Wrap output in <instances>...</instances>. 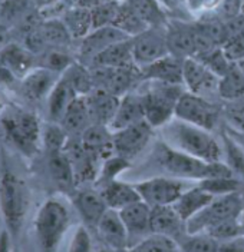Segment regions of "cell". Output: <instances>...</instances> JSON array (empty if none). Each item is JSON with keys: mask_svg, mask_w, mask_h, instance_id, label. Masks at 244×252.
Returning a JSON list of instances; mask_svg holds the SVG:
<instances>
[{"mask_svg": "<svg viewBox=\"0 0 244 252\" xmlns=\"http://www.w3.org/2000/svg\"><path fill=\"white\" fill-rule=\"evenodd\" d=\"M161 142L175 151L209 163L223 162V145L209 129L191 125L174 116L161 127Z\"/></svg>", "mask_w": 244, "mask_h": 252, "instance_id": "cell-1", "label": "cell"}, {"mask_svg": "<svg viewBox=\"0 0 244 252\" xmlns=\"http://www.w3.org/2000/svg\"><path fill=\"white\" fill-rule=\"evenodd\" d=\"M0 215L4 226L16 245L29 209V190L25 181L7 162L4 151H0Z\"/></svg>", "mask_w": 244, "mask_h": 252, "instance_id": "cell-2", "label": "cell"}, {"mask_svg": "<svg viewBox=\"0 0 244 252\" xmlns=\"http://www.w3.org/2000/svg\"><path fill=\"white\" fill-rule=\"evenodd\" d=\"M155 160L168 176L178 179L203 181L207 178L234 176L224 162L209 163L201 159L175 151L161 142L155 151Z\"/></svg>", "mask_w": 244, "mask_h": 252, "instance_id": "cell-3", "label": "cell"}, {"mask_svg": "<svg viewBox=\"0 0 244 252\" xmlns=\"http://www.w3.org/2000/svg\"><path fill=\"white\" fill-rule=\"evenodd\" d=\"M184 91L182 85L144 79V83L138 88V94L144 105L146 122L154 129L163 127L170 122L174 118L177 102Z\"/></svg>", "mask_w": 244, "mask_h": 252, "instance_id": "cell-4", "label": "cell"}, {"mask_svg": "<svg viewBox=\"0 0 244 252\" xmlns=\"http://www.w3.org/2000/svg\"><path fill=\"white\" fill-rule=\"evenodd\" d=\"M70 223L69 211L59 199H46L35 217V234L40 252H56Z\"/></svg>", "mask_w": 244, "mask_h": 252, "instance_id": "cell-5", "label": "cell"}, {"mask_svg": "<svg viewBox=\"0 0 244 252\" xmlns=\"http://www.w3.org/2000/svg\"><path fill=\"white\" fill-rule=\"evenodd\" d=\"M243 212V199L239 192L215 196L203 211L185 222V234H206L212 225L230 218H240Z\"/></svg>", "mask_w": 244, "mask_h": 252, "instance_id": "cell-6", "label": "cell"}, {"mask_svg": "<svg viewBox=\"0 0 244 252\" xmlns=\"http://www.w3.org/2000/svg\"><path fill=\"white\" fill-rule=\"evenodd\" d=\"M1 125L6 136L22 154L32 157L37 152L39 142L42 139V127L35 113L23 110L6 113L1 118Z\"/></svg>", "mask_w": 244, "mask_h": 252, "instance_id": "cell-7", "label": "cell"}, {"mask_svg": "<svg viewBox=\"0 0 244 252\" xmlns=\"http://www.w3.org/2000/svg\"><path fill=\"white\" fill-rule=\"evenodd\" d=\"M175 118L191 125L214 130L220 119V110L207 97L184 91L175 106Z\"/></svg>", "mask_w": 244, "mask_h": 252, "instance_id": "cell-8", "label": "cell"}, {"mask_svg": "<svg viewBox=\"0 0 244 252\" xmlns=\"http://www.w3.org/2000/svg\"><path fill=\"white\" fill-rule=\"evenodd\" d=\"M141 199L151 208L173 205L185 189L190 188L184 179L173 176H155L135 184Z\"/></svg>", "mask_w": 244, "mask_h": 252, "instance_id": "cell-9", "label": "cell"}, {"mask_svg": "<svg viewBox=\"0 0 244 252\" xmlns=\"http://www.w3.org/2000/svg\"><path fill=\"white\" fill-rule=\"evenodd\" d=\"M131 46H132L134 63L139 69L145 67L170 53L167 34H164L157 28L146 29L142 33L131 37Z\"/></svg>", "mask_w": 244, "mask_h": 252, "instance_id": "cell-10", "label": "cell"}, {"mask_svg": "<svg viewBox=\"0 0 244 252\" xmlns=\"http://www.w3.org/2000/svg\"><path fill=\"white\" fill-rule=\"evenodd\" d=\"M152 135H154V127L145 119L128 127L116 130L114 132L115 155L131 162L148 146Z\"/></svg>", "mask_w": 244, "mask_h": 252, "instance_id": "cell-11", "label": "cell"}, {"mask_svg": "<svg viewBox=\"0 0 244 252\" xmlns=\"http://www.w3.org/2000/svg\"><path fill=\"white\" fill-rule=\"evenodd\" d=\"M182 80L185 91L191 94L207 96V94H218V80L220 78L212 73L211 70L195 58L184 59L182 66Z\"/></svg>", "mask_w": 244, "mask_h": 252, "instance_id": "cell-12", "label": "cell"}, {"mask_svg": "<svg viewBox=\"0 0 244 252\" xmlns=\"http://www.w3.org/2000/svg\"><path fill=\"white\" fill-rule=\"evenodd\" d=\"M99 239L106 248L116 252H124L130 248V238L119 211L108 208L97 226Z\"/></svg>", "mask_w": 244, "mask_h": 252, "instance_id": "cell-13", "label": "cell"}, {"mask_svg": "<svg viewBox=\"0 0 244 252\" xmlns=\"http://www.w3.org/2000/svg\"><path fill=\"white\" fill-rule=\"evenodd\" d=\"M72 204L76 208L85 226H91L95 229L104 214L108 211V205L105 202L101 190L98 192L95 189L85 188L73 190Z\"/></svg>", "mask_w": 244, "mask_h": 252, "instance_id": "cell-14", "label": "cell"}, {"mask_svg": "<svg viewBox=\"0 0 244 252\" xmlns=\"http://www.w3.org/2000/svg\"><path fill=\"white\" fill-rule=\"evenodd\" d=\"M119 215L127 228L130 242L132 241L131 247L151 234V206L144 201H138L125 206L119 211Z\"/></svg>", "mask_w": 244, "mask_h": 252, "instance_id": "cell-15", "label": "cell"}, {"mask_svg": "<svg viewBox=\"0 0 244 252\" xmlns=\"http://www.w3.org/2000/svg\"><path fill=\"white\" fill-rule=\"evenodd\" d=\"M128 39H131L130 36L114 25L94 29L82 39L81 50H79L81 58L92 61L102 50Z\"/></svg>", "mask_w": 244, "mask_h": 252, "instance_id": "cell-16", "label": "cell"}, {"mask_svg": "<svg viewBox=\"0 0 244 252\" xmlns=\"http://www.w3.org/2000/svg\"><path fill=\"white\" fill-rule=\"evenodd\" d=\"M81 143L83 148L97 157L101 162L115 155L114 132L106 125L94 124L82 132Z\"/></svg>", "mask_w": 244, "mask_h": 252, "instance_id": "cell-17", "label": "cell"}, {"mask_svg": "<svg viewBox=\"0 0 244 252\" xmlns=\"http://www.w3.org/2000/svg\"><path fill=\"white\" fill-rule=\"evenodd\" d=\"M144 119H145V113H144V105H142L141 96L138 92H128L121 96L114 118L109 122L108 127L112 132H116L119 129L128 127Z\"/></svg>", "mask_w": 244, "mask_h": 252, "instance_id": "cell-18", "label": "cell"}, {"mask_svg": "<svg viewBox=\"0 0 244 252\" xmlns=\"http://www.w3.org/2000/svg\"><path fill=\"white\" fill-rule=\"evenodd\" d=\"M151 234H161L177 241L185 234V222L173 205L154 206L151 208Z\"/></svg>", "mask_w": 244, "mask_h": 252, "instance_id": "cell-19", "label": "cell"}, {"mask_svg": "<svg viewBox=\"0 0 244 252\" xmlns=\"http://www.w3.org/2000/svg\"><path fill=\"white\" fill-rule=\"evenodd\" d=\"M182 66H184V59L168 53L167 56H164L161 59L142 67L141 73H142V79L158 80V82L184 86Z\"/></svg>", "mask_w": 244, "mask_h": 252, "instance_id": "cell-20", "label": "cell"}, {"mask_svg": "<svg viewBox=\"0 0 244 252\" xmlns=\"http://www.w3.org/2000/svg\"><path fill=\"white\" fill-rule=\"evenodd\" d=\"M0 63L6 66L15 78L23 79L37 66V59L26 46L10 43L0 50Z\"/></svg>", "mask_w": 244, "mask_h": 252, "instance_id": "cell-21", "label": "cell"}, {"mask_svg": "<svg viewBox=\"0 0 244 252\" xmlns=\"http://www.w3.org/2000/svg\"><path fill=\"white\" fill-rule=\"evenodd\" d=\"M59 78L61 75L45 67L36 66L22 79V92L31 100H40L43 97H48Z\"/></svg>", "mask_w": 244, "mask_h": 252, "instance_id": "cell-22", "label": "cell"}, {"mask_svg": "<svg viewBox=\"0 0 244 252\" xmlns=\"http://www.w3.org/2000/svg\"><path fill=\"white\" fill-rule=\"evenodd\" d=\"M86 97L89 102L94 124L109 125L114 118L115 110L118 108L121 96H116L104 88H95L91 94H86Z\"/></svg>", "mask_w": 244, "mask_h": 252, "instance_id": "cell-23", "label": "cell"}, {"mask_svg": "<svg viewBox=\"0 0 244 252\" xmlns=\"http://www.w3.org/2000/svg\"><path fill=\"white\" fill-rule=\"evenodd\" d=\"M48 169L53 184L61 189L62 192L73 193V189L76 187L73 163L70 158L65 152H55L49 154Z\"/></svg>", "mask_w": 244, "mask_h": 252, "instance_id": "cell-24", "label": "cell"}, {"mask_svg": "<svg viewBox=\"0 0 244 252\" xmlns=\"http://www.w3.org/2000/svg\"><path fill=\"white\" fill-rule=\"evenodd\" d=\"M167 43L170 53L181 58H194L195 55V29L190 25H173L167 31Z\"/></svg>", "mask_w": 244, "mask_h": 252, "instance_id": "cell-25", "label": "cell"}, {"mask_svg": "<svg viewBox=\"0 0 244 252\" xmlns=\"http://www.w3.org/2000/svg\"><path fill=\"white\" fill-rule=\"evenodd\" d=\"M214 199L211 193L201 188V187H190L185 189L178 199L173 204L174 209L178 212L181 220L184 222L190 220L195 217L200 211H203L207 205Z\"/></svg>", "mask_w": 244, "mask_h": 252, "instance_id": "cell-26", "label": "cell"}, {"mask_svg": "<svg viewBox=\"0 0 244 252\" xmlns=\"http://www.w3.org/2000/svg\"><path fill=\"white\" fill-rule=\"evenodd\" d=\"M101 193L108 205V208L115 209V211H121L128 205L142 201L135 188V184H127L118 179L101 187Z\"/></svg>", "mask_w": 244, "mask_h": 252, "instance_id": "cell-27", "label": "cell"}, {"mask_svg": "<svg viewBox=\"0 0 244 252\" xmlns=\"http://www.w3.org/2000/svg\"><path fill=\"white\" fill-rule=\"evenodd\" d=\"M61 125L65 127L66 132L72 133H82L85 129L94 125L92 113L86 96H76L70 102L62 118Z\"/></svg>", "mask_w": 244, "mask_h": 252, "instance_id": "cell-28", "label": "cell"}, {"mask_svg": "<svg viewBox=\"0 0 244 252\" xmlns=\"http://www.w3.org/2000/svg\"><path fill=\"white\" fill-rule=\"evenodd\" d=\"M135 64L132 59V46L131 39L119 42L116 45H112L108 49L102 50L91 61V69L95 67H106V69H116Z\"/></svg>", "mask_w": 244, "mask_h": 252, "instance_id": "cell-29", "label": "cell"}, {"mask_svg": "<svg viewBox=\"0 0 244 252\" xmlns=\"http://www.w3.org/2000/svg\"><path fill=\"white\" fill-rule=\"evenodd\" d=\"M78 94L64 76H61L48 96V112L52 122L61 124L68 106Z\"/></svg>", "mask_w": 244, "mask_h": 252, "instance_id": "cell-30", "label": "cell"}, {"mask_svg": "<svg viewBox=\"0 0 244 252\" xmlns=\"http://www.w3.org/2000/svg\"><path fill=\"white\" fill-rule=\"evenodd\" d=\"M218 96L226 102H234L244 97V72L237 63L218 80Z\"/></svg>", "mask_w": 244, "mask_h": 252, "instance_id": "cell-31", "label": "cell"}, {"mask_svg": "<svg viewBox=\"0 0 244 252\" xmlns=\"http://www.w3.org/2000/svg\"><path fill=\"white\" fill-rule=\"evenodd\" d=\"M64 23L66 25L72 39H83L89 32L94 29L92 12L89 7L73 6L65 12Z\"/></svg>", "mask_w": 244, "mask_h": 252, "instance_id": "cell-32", "label": "cell"}, {"mask_svg": "<svg viewBox=\"0 0 244 252\" xmlns=\"http://www.w3.org/2000/svg\"><path fill=\"white\" fill-rule=\"evenodd\" d=\"M62 76L70 83L78 96H86L95 89V80L92 72L82 63H72Z\"/></svg>", "mask_w": 244, "mask_h": 252, "instance_id": "cell-33", "label": "cell"}, {"mask_svg": "<svg viewBox=\"0 0 244 252\" xmlns=\"http://www.w3.org/2000/svg\"><path fill=\"white\" fill-rule=\"evenodd\" d=\"M39 31L42 33L46 45L50 47H65L70 43L72 36L68 31L64 20L59 19H48L45 22H40Z\"/></svg>", "mask_w": 244, "mask_h": 252, "instance_id": "cell-34", "label": "cell"}, {"mask_svg": "<svg viewBox=\"0 0 244 252\" xmlns=\"http://www.w3.org/2000/svg\"><path fill=\"white\" fill-rule=\"evenodd\" d=\"M223 162L236 176L244 178V148L237 141H234L228 133H223Z\"/></svg>", "mask_w": 244, "mask_h": 252, "instance_id": "cell-35", "label": "cell"}, {"mask_svg": "<svg viewBox=\"0 0 244 252\" xmlns=\"http://www.w3.org/2000/svg\"><path fill=\"white\" fill-rule=\"evenodd\" d=\"M114 26L125 32L130 37H134L148 29L145 22L139 17V15L135 12V9L131 4H125V6L119 4V10L115 17Z\"/></svg>", "mask_w": 244, "mask_h": 252, "instance_id": "cell-36", "label": "cell"}, {"mask_svg": "<svg viewBox=\"0 0 244 252\" xmlns=\"http://www.w3.org/2000/svg\"><path fill=\"white\" fill-rule=\"evenodd\" d=\"M72 63H73L72 58L68 53H65L62 49L50 47V49H46L42 52V56L37 61V66L49 69L62 76Z\"/></svg>", "mask_w": 244, "mask_h": 252, "instance_id": "cell-37", "label": "cell"}, {"mask_svg": "<svg viewBox=\"0 0 244 252\" xmlns=\"http://www.w3.org/2000/svg\"><path fill=\"white\" fill-rule=\"evenodd\" d=\"M130 250L134 252H178L175 239L161 234H149Z\"/></svg>", "mask_w": 244, "mask_h": 252, "instance_id": "cell-38", "label": "cell"}, {"mask_svg": "<svg viewBox=\"0 0 244 252\" xmlns=\"http://www.w3.org/2000/svg\"><path fill=\"white\" fill-rule=\"evenodd\" d=\"M131 166L130 160L124 159V158L118 157V155H112V157L106 158L105 160H102L101 163V169H99V175H98L97 184L104 187L105 184H109L115 181L121 173L125 169H128Z\"/></svg>", "mask_w": 244, "mask_h": 252, "instance_id": "cell-39", "label": "cell"}, {"mask_svg": "<svg viewBox=\"0 0 244 252\" xmlns=\"http://www.w3.org/2000/svg\"><path fill=\"white\" fill-rule=\"evenodd\" d=\"M42 141L49 154L62 152L68 146V132L62 125L52 122L42 130Z\"/></svg>", "mask_w": 244, "mask_h": 252, "instance_id": "cell-40", "label": "cell"}, {"mask_svg": "<svg viewBox=\"0 0 244 252\" xmlns=\"http://www.w3.org/2000/svg\"><path fill=\"white\" fill-rule=\"evenodd\" d=\"M182 252H218V241L209 234H184Z\"/></svg>", "mask_w": 244, "mask_h": 252, "instance_id": "cell-41", "label": "cell"}, {"mask_svg": "<svg viewBox=\"0 0 244 252\" xmlns=\"http://www.w3.org/2000/svg\"><path fill=\"white\" fill-rule=\"evenodd\" d=\"M198 187L211 193L212 196H221L237 192L239 189V181L234 176H220V178H207L203 181H198Z\"/></svg>", "mask_w": 244, "mask_h": 252, "instance_id": "cell-42", "label": "cell"}, {"mask_svg": "<svg viewBox=\"0 0 244 252\" xmlns=\"http://www.w3.org/2000/svg\"><path fill=\"white\" fill-rule=\"evenodd\" d=\"M118 10H119V4L115 0H106V1H102L97 6H94L91 9L94 29L114 25L115 17L118 15Z\"/></svg>", "mask_w": 244, "mask_h": 252, "instance_id": "cell-43", "label": "cell"}, {"mask_svg": "<svg viewBox=\"0 0 244 252\" xmlns=\"http://www.w3.org/2000/svg\"><path fill=\"white\" fill-rule=\"evenodd\" d=\"M206 234L212 236L218 242H223V241L230 239V238L242 235V217L221 220V222L210 226Z\"/></svg>", "mask_w": 244, "mask_h": 252, "instance_id": "cell-44", "label": "cell"}, {"mask_svg": "<svg viewBox=\"0 0 244 252\" xmlns=\"http://www.w3.org/2000/svg\"><path fill=\"white\" fill-rule=\"evenodd\" d=\"M197 25L217 46H223L224 42L228 39L227 25L220 17H209V19H206Z\"/></svg>", "mask_w": 244, "mask_h": 252, "instance_id": "cell-45", "label": "cell"}, {"mask_svg": "<svg viewBox=\"0 0 244 252\" xmlns=\"http://www.w3.org/2000/svg\"><path fill=\"white\" fill-rule=\"evenodd\" d=\"M131 6L146 25H158V22L164 17L163 12H160L154 0H135V3H132Z\"/></svg>", "mask_w": 244, "mask_h": 252, "instance_id": "cell-46", "label": "cell"}, {"mask_svg": "<svg viewBox=\"0 0 244 252\" xmlns=\"http://www.w3.org/2000/svg\"><path fill=\"white\" fill-rule=\"evenodd\" d=\"M223 115L228 125L233 129L239 132H244V97L240 100L228 102Z\"/></svg>", "mask_w": 244, "mask_h": 252, "instance_id": "cell-47", "label": "cell"}, {"mask_svg": "<svg viewBox=\"0 0 244 252\" xmlns=\"http://www.w3.org/2000/svg\"><path fill=\"white\" fill-rule=\"evenodd\" d=\"M68 252H92V238L85 225H79L75 229Z\"/></svg>", "mask_w": 244, "mask_h": 252, "instance_id": "cell-48", "label": "cell"}, {"mask_svg": "<svg viewBox=\"0 0 244 252\" xmlns=\"http://www.w3.org/2000/svg\"><path fill=\"white\" fill-rule=\"evenodd\" d=\"M226 58L231 63H240L244 61V36H228V39L221 46Z\"/></svg>", "mask_w": 244, "mask_h": 252, "instance_id": "cell-49", "label": "cell"}, {"mask_svg": "<svg viewBox=\"0 0 244 252\" xmlns=\"http://www.w3.org/2000/svg\"><path fill=\"white\" fill-rule=\"evenodd\" d=\"M26 10V0H6L1 7V15L6 19H15Z\"/></svg>", "mask_w": 244, "mask_h": 252, "instance_id": "cell-50", "label": "cell"}, {"mask_svg": "<svg viewBox=\"0 0 244 252\" xmlns=\"http://www.w3.org/2000/svg\"><path fill=\"white\" fill-rule=\"evenodd\" d=\"M218 252H244V235H237L234 238L218 242Z\"/></svg>", "mask_w": 244, "mask_h": 252, "instance_id": "cell-51", "label": "cell"}, {"mask_svg": "<svg viewBox=\"0 0 244 252\" xmlns=\"http://www.w3.org/2000/svg\"><path fill=\"white\" fill-rule=\"evenodd\" d=\"M244 0H223L221 1V10L223 15L227 17L228 20L242 15Z\"/></svg>", "mask_w": 244, "mask_h": 252, "instance_id": "cell-52", "label": "cell"}, {"mask_svg": "<svg viewBox=\"0 0 244 252\" xmlns=\"http://www.w3.org/2000/svg\"><path fill=\"white\" fill-rule=\"evenodd\" d=\"M15 247L13 239L9 234L7 229H1L0 231V252H12Z\"/></svg>", "mask_w": 244, "mask_h": 252, "instance_id": "cell-53", "label": "cell"}, {"mask_svg": "<svg viewBox=\"0 0 244 252\" xmlns=\"http://www.w3.org/2000/svg\"><path fill=\"white\" fill-rule=\"evenodd\" d=\"M15 79H16L15 78V75H13L6 66H3V64L0 63V83L7 85V83H12Z\"/></svg>", "mask_w": 244, "mask_h": 252, "instance_id": "cell-54", "label": "cell"}, {"mask_svg": "<svg viewBox=\"0 0 244 252\" xmlns=\"http://www.w3.org/2000/svg\"><path fill=\"white\" fill-rule=\"evenodd\" d=\"M59 0H35V3H36V6L39 7V9H48L50 6H53L55 3H58Z\"/></svg>", "mask_w": 244, "mask_h": 252, "instance_id": "cell-55", "label": "cell"}, {"mask_svg": "<svg viewBox=\"0 0 244 252\" xmlns=\"http://www.w3.org/2000/svg\"><path fill=\"white\" fill-rule=\"evenodd\" d=\"M6 40H7V28L0 23V50L6 46Z\"/></svg>", "mask_w": 244, "mask_h": 252, "instance_id": "cell-56", "label": "cell"}, {"mask_svg": "<svg viewBox=\"0 0 244 252\" xmlns=\"http://www.w3.org/2000/svg\"><path fill=\"white\" fill-rule=\"evenodd\" d=\"M242 234L244 235V212L243 215H242Z\"/></svg>", "mask_w": 244, "mask_h": 252, "instance_id": "cell-57", "label": "cell"}, {"mask_svg": "<svg viewBox=\"0 0 244 252\" xmlns=\"http://www.w3.org/2000/svg\"><path fill=\"white\" fill-rule=\"evenodd\" d=\"M98 252H116V251H112V250H109V248H105V250H101V251Z\"/></svg>", "mask_w": 244, "mask_h": 252, "instance_id": "cell-58", "label": "cell"}, {"mask_svg": "<svg viewBox=\"0 0 244 252\" xmlns=\"http://www.w3.org/2000/svg\"><path fill=\"white\" fill-rule=\"evenodd\" d=\"M237 64H239V66L242 67V70H243V72H244V61H242V62H240V63H237Z\"/></svg>", "mask_w": 244, "mask_h": 252, "instance_id": "cell-59", "label": "cell"}, {"mask_svg": "<svg viewBox=\"0 0 244 252\" xmlns=\"http://www.w3.org/2000/svg\"><path fill=\"white\" fill-rule=\"evenodd\" d=\"M1 110H3V103H1V100H0V115H1Z\"/></svg>", "mask_w": 244, "mask_h": 252, "instance_id": "cell-60", "label": "cell"}, {"mask_svg": "<svg viewBox=\"0 0 244 252\" xmlns=\"http://www.w3.org/2000/svg\"><path fill=\"white\" fill-rule=\"evenodd\" d=\"M242 15H243L244 17V1H243V9H242Z\"/></svg>", "mask_w": 244, "mask_h": 252, "instance_id": "cell-61", "label": "cell"}, {"mask_svg": "<svg viewBox=\"0 0 244 252\" xmlns=\"http://www.w3.org/2000/svg\"><path fill=\"white\" fill-rule=\"evenodd\" d=\"M124 252H134V251H131V250H127V251H124Z\"/></svg>", "mask_w": 244, "mask_h": 252, "instance_id": "cell-62", "label": "cell"}]
</instances>
